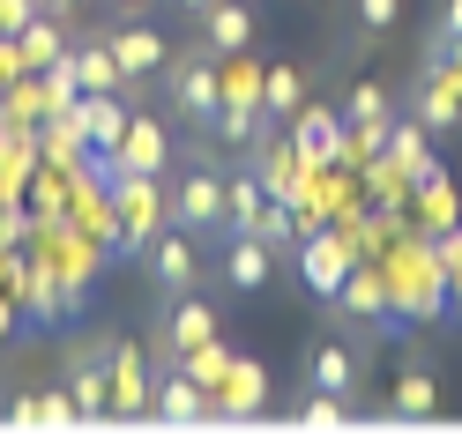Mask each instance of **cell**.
Masks as SVG:
<instances>
[{
	"label": "cell",
	"instance_id": "obj_4",
	"mask_svg": "<svg viewBox=\"0 0 462 446\" xmlns=\"http://www.w3.org/2000/svg\"><path fill=\"white\" fill-rule=\"evenodd\" d=\"M164 75H171V105H180L194 127H209L217 105H224V59L209 45H194V52H171Z\"/></svg>",
	"mask_w": 462,
	"mask_h": 446
},
{
	"label": "cell",
	"instance_id": "obj_28",
	"mask_svg": "<svg viewBox=\"0 0 462 446\" xmlns=\"http://www.w3.org/2000/svg\"><path fill=\"white\" fill-rule=\"evenodd\" d=\"M365 178H358V187L373 194V201H395V208H411V171H402L395 157H388V149H381V157H373V164H358Z\"/></svg>",
	"mask_w": 462,
	"mask_h": 446
},
{
	"label": "cell",
	"instance_id": "obj_24",
	"mask_svg": "<svg viewBox=\"0 0 462 446\" xmlns=\"http://www.w3.org/2000/svg\"><path fill=\"white\" fill-rule=\"evenodd\" d=\"M388 409L395 416H432V409H440V379H432L425 365H402L395 387H388Z\"/></svg>",
	"mask_w": 462,
	"mask_h": 446
},
{
	"label": "cell",
	"instance_id": "obj_40",
	"mask_svg": "<svg viewBox=\"0 0 462 446\" xmlns=\"http://www.w3.org/2000/svg\"><path fill=\"white\" fill-rule=\"evenodd\" d=\"M171 8H187V15H201V8H209V0H171Z\"/></svg>",
	"mask_w": 462,
	"mask_h": 446
},
{
	"label": "cell",
	"instance_id": "obj_26",
	"mask_svg": "<svg viewBox=\"0 0 462 446\" xmlns=\"http://www.w3.org/2000/svg\"><path fill=\"white\" fill-rule=\"evenodd\" d=\"M15 45H23V68H31V75H45V68H52V59H60V52L75 45V30H68V23H52V15H38V23H31V30H23V38H15Z\"/></svg>",
	"mask_w": 462,
	"mask_h": 446
},
{
	"label": "cell",
	"instance_id": "obj_33",
	"mask_svg": "<svg viewBox=\"0 0 462 446\" xmlns=\"http://www.w3.org/2000/svg\"><path fill=\"white\" fill-rule=\"evenodd\" d=\"M395 23H402V0H358V30L365 38H388Z\"/></svg>",
	"mask_w": 462,
	"mask_h": 446
},
{
	"label": "cell",
	"instance_id": "obj_12",
	"mask_svg": "<svg viewBox=\"0 0 462 446\" xmlns=\"http://www.w3.org/2000/svg\"><path fill=\"white\" fill-rule=\"evenodd\" d=\"M328 305L343 313V320H365V327H388L395 320V305H388V283H381V260H351V276H343V290L328 297Z\"/></svg>",
	"mask_w": 462,
	"mask_h": 446
},
{
	"label": "cell",
	"instance_id": "obj_19",
	"mask_svg": "<svg viewBox=\"0 0 462 446\" xmlns=\"http://www.w3.org/2000/svg\"><path fill=\"white\" fill-rule=\"evenodd\" d=\"M224 276H231V290H262V283L276 276V246H269V238H254V231H231Z\"/></svg>",
	"mask_w": 462,
	"mask_h": 446
},
{
	"label": "cell",
	"instance_id": "obj_17",
	"mask_svg": "<svg viewBox=\"0 0 462 446\" xmlns=\"http://www.w3.org/2000/svg\"><path fill=\"white\" fill-rule=\"evenodd\" d=\"M411 112L425 119L432 134H455V127H462V97H455V89H448V75L432 68V59H425V75L411 82Z\"/></svg>",
	"mask_w": 462,
	"mask_h": 446
},
{
	"label": "cell",
	"instance_id": "obj_1",
	"mask_svg": "<svg viewBox=\"0 0 462 446\" xmlns=\"http://www.w3.org/2000/svg\"><path fill=\"white\" fill-rule=\"evenodd\" d=\"M381 283L395 320H440L448 313V268H440V238H425L418 223L381 253Z\"/></svg>",
	"mask_w": 462,
	"mask_h": 446
},
{
	"label": "cell",
	"instance_id": "obj_34",
	"mask_svg": "<svg viewBox=\"0 0 462 446\" xmlns=\"http://www.w3.org/2000/svg\"><path fill=\"white\" fill-rule=\"evenodd\" d=\"M45 8H38V0H0V38H23V30H31Z\"/></svg>",
	"mask_w": 462,
	"mask_h": 446
},
{
	"label": "cell",
	"instance_id": "obj_15",
	"mask_svg": "<svg viewBox=\"0 0 462 446\" xmlns=\"http://www.w3.org/2000/svg\"><path fill=\"white\" fill-rule=\"evenodd\" d=\"M254 30H262V15H254L246 0H209V8H201V45H209L217 59L224 52H246Z\"/></svg>",
	"mask_w": 462,
	"mask_h": 446
},
{
	"label": "cell",
	"instance_id": "obj_21",
	"mask_svg": "<svg viewBox=\"0 0 462 446\" xmlns=\"http://www.w3.org/2000/svg\"><path fill=\"white\" fill-rule=\"evenodd\" d=\"M306 379L321 387V395H351L358 402V357H351V342H313Z\"/></svg>",
	"mask_w": 462,
	"mask_h": 446
},
{
	"label": "cell",
	"instance_id": "obj_32",
	"mask_svg": "<svg viewBox=\"0 0 462 446\" xmlns=\"http://www.w3.org/2000/svg\"><path fill=\"white\" fill-rule=\"evenodd\" d=\"M351 395H321V387H313V402L299 409V424H321V432H336V424H351Z\"/></svg>",
	"mask_w": 462,
	"mask_h": 446
},
{
	"label": "cell",
	"instance_id": "obj_14",
	"mask_svg": "<svg viewBox=\"0 0 462 446\" xmlns=\"http://www.w3.org/2000/svg\"><path fill=\"white\" fill-rule=\"evenodd\" d=\"M209 409H217V416H262V409H269V372H262V357H231V372H224V387L209 395Z\"/></svg>",
	"mask_w": 462,
	"mask_h": 446
},
{
	"label": "cell",
	"instance_id": "obj_38",
	"mask_svg": "<svg viewBox=\"0 0 462 446\" xmlns=\"http://www.w3.org/2000/svg\"><path fill=\"white\" fill-rule=\"evenodd\" d=\"M432 38H448V45L462 38V0H448V8H440V30H432Z\"/></svg>",
	"mask_w": 462,
	"mask_h": 446
},
{
	"label": "cell",
	"instance_id": "obj_18",
	"mask_svg": "<svg viewBox=\"0 0 462 446\" xmlns=\"http://www.w3.org/2000/svg\"><path fill=\"white\" fill-rule=\"evenodd\" d=\"M75 75H82V89H112V97H134V89H142V82L120 75V59H112V45L97 38V30L75 38Z\"/></svg>",
	"mask_w": 462,
	"mask_h": 446
},
{
	"label": "cell",
	"instance_id": "obj_30",
	"mask_svg": "<svg viewBox=\"0 0 462 446\" xmlns=\"http://www.w3.org/2000/svg\"><path fill=\"white\" fill-rule=\"evenodd\" d=\"M343 119H351V127H388L395 105H388V89H381V82H351V97H343Z\"/></svg>",
	"mask_w": 462,
	"mask_h": 446
},
{
	"label": "cell",
	"instance_id": "obj_6",
	"mask_svg": "<svg viewBox=\"0 0 462 446\" xmlns=\"http://www.w3.org/2000/svg\"><path fill=\"white\" fill-rule=\"evenodd\" d=\"M105 372H112V424L157 416V365H150V350H142V342H112Z\"/></svg>",
	"mask_w": 462,
	"mask_h": 446
},
{
	"label": "cell",
	"instance_id": "obj_10",
	"mask_svg": "<svg viewBox=\"0 0 462 446\" xmlns=\"http://www.w3.org/2000/svg\"><path fill=\"white\" fill-rule=\"evenodd\" d=\"M150 276L180 297V290H201V246H194V231H180V223H164L157 238H150Z\"/></svg>",
	"mask_w": 462,
	"mask_h": 446
},
{
	"label": "cell",
	"instance_id": "obj_5",
	"mask_svg": "<svg viewBox=\"0 0 462 446\" xmlns=\"http://www.w3.org/2000/svg\"><path fill=\"white\" fill-rule=\"evenodd\" d=\"M291 260H299V283H306L313 297H336L343 276H351V260H358L351 223H321V231H306L299 246H291Z\"/></svg>",
	"mask_w": 462,
	"mask_h": 446
},
{
	"label": "cell",
	"instance_id": "obj_8",
	"mask_svg": "<svg viewBox=\"0 0 462 446\" xmlns=\"http://www.w3.org/2000/svg\"><path fill=\"white\" fill-rule=\"evenodd\" d=\"M164 164H171L164 119H157V112H127V134L112 141V171H157V178H164Z\"/></svg>",
	"mask_w": 462,
	"mask_h": 446
},
{
	"label": "cell",
	"instance_id": "obj_31",
	"mask_svg": "<svg viewBox=\"0 0 462 446\" xmlns=\"http://www.w3.org/2000/svg\"><path fill=\"white\" fill-rule=\"evenodd\" d=\"M38 89H45V112H68L75 97H82V75H75V45L60 52V59H52V68L38 75Z\"/></svg>",
	"mask_w": 462,
	"mask_h": 446
},
{
	"label": "cell",
	"instance_id": "obj_11",
	"mask_svg": "<svg viewBox=\"0 0 462 446\" xmlns=\"http://www.w3.org/2000/svg\"><path fill=\"white\" fill-rule=\"evenodd\" d=\"M411 223H418L425 238H440V231H455V223H462V201H455V178H448L440 164H425V171L411 178Z\"/></svg>",
	"mask_w": 462,
	"mask_h": 446
},
{
	"label": "cell",
	"instance_id": "obj_35",
	"mask_svg": "<svg viewBox=\"0 0 462 446\" xmlns=\"http://www.w3.org/2000/svg\"><path fill=\"white\" fill-rule=\"evenodd\" d=\"M425 59H432V68L448 75V89L462 97V38H455V45H448V38H432V52H425Z\"/></svg>",
	"mask_w": 462,
	"mask_h": 446
},
{
	"label": "cell",
	"instance_id": "obj_16",
	"mask_svg": "<svg viewBox=\"0 0 462 446\" xmlns=\"http://www.w3.org/2000/svg\"><path fill=\"white\" fill-rule=\"evenodd\" d=\"M157 416H164V424H201V416H217L209 409V387H194L180 365H157Z\"/></svg>",
	"mask_w": 462,
	"mask_h": 446
},
{
	"label": "cell",
	"instance_id": "obj_7",
	"mask_svg": "<svg viewBox=\"0 0 462 446\" xmlns=\"http://www.w3.org/2000/svg\"><path fill=\"white\" fill-rule=\"evenodd\" d=\"M97 38L112 45V59H120V75H127V82H157V75H164V59H171V45H164V38H157V30L142 23V15L105 23Z\"/></svg>",
	"mask_w": 462,
	"mask_h": 446
},
{
	"label": "cell",
	"instance_id": "obj_23",
	"mask_svg": "<svg viewBox=\"0 0 462 446\" xmlns=\"http://www.w3.org/2000/svg\"><path fill=\"white\" fill-rule=\"evenodd\" d=\"M425 141H432V127H425L418 112H395V119H388V157H395L402 171H411V178L432 164V149H425Z\"/></svg>",
	"mask_w": 462,
	"mask_h": 446
},
{
	"label": "cell",
	"instance_id": "obj_22",
	"mask_svg": "<svg viewBox=\"0 0 462 446\" xmlns=\"http://www.w3.org/2000/svg\"><path fill=\"white\" fill-rule=\"evenodd\" d=\"M82 149H90V127H82V112H45V127H38V157L45 164H75Z\"/></svg>",
	"mask_w": 462,
	"mask_h": 446
},
{
	"label": "cell",
	"instance_id": "obj_27",
	"mask_svg": "<svg viewBox=\"0 0 462 446\" xmlns=\"http://www.w3.org/2000/svg\"><path fill=\"white\" fill-rule=\"evenodd\" d=\"M224 201H231V223H224V231H254V223H262V208H269L262 171H231V178H224Z\"/></svg>",
	"mask_w": 462,
	"mask_h": 446
},
{
	"label": "cell",
	"instance_id": "obj_39",
	"mask_svg": "<svg viewBox=\"0 0 462 446\" xmlns=\"http://www.w3.org/2000/svg\"><path fill=\"white\" fill-rule=\"evenodd\" d=\"M8 320H15V297L0 290V342H8Z\"/></svg>",
	"mask_w": 462,
	"mask_h": 446
},
{
	"label": "cell",
	"instance_id": "obj_20",
	"mask_svg": "<svg viewBox=\"0 0 462 446\" xmlns=\"http://www.w3.org/2000/svg\"><path fill=\"white\" fill-rule=\"evenodd\" d=\"M291 141L306 149L313 164H336V141H343V112H328V105H299V112H291Z\"/></svg>",
	"mask_w": 462,
	"mask_h": 446
},
{
	"label": "cell",
	"instance_id": "obj_29",
	"mask_svg": "<svg viewBox=\"0 0 462 446\" xmlns=\"http://www.w3.org/2000/svg\"><path fill=\"white\" fill-rule=\"evenodd\" d=\"M180 372H187L194 387H209V395H217L224 372H231V342H217V335H209V342H194V350L180 357Z\"/></svg>",
	"mask_w": 462,
	"mask_h": 446
},
{
	"label": "cell",
	"instance_id": "obj_25",
	"mask_svg": "<svg viewBox=\"0 0 462 446\" xmlns=\"http://www.w3.org/2000/svg\"><path fill=\"white\" fill-rule=\"evenodd\" d=\"M299 105H306V68H291V59L262 68V112H269V119H291Z\"/></svg>",
	"mask_w": 462,
	"mask_h": 446
},
{
	"label": "cell",
	"instance_id": "obj_36",
	"mask_svg": "<svg viewBox=\"0 0 462 446\" xmlns=\"http://www.w3.org/2000/svg\"><path fill=\"white\" fill-rule=\"evenodd\" d=\"M15 75H31V68H23V45H15V38H0V89H8Z\"/></svg>",
	"mask_w": 462,
	"mask_h": 446
},
{
	"label": "cell",
	"instance_id": "obj_3",
	"mask_svg": "<svg viewBox=\"0 0 462 446\" xmlns=\"http://www.w3.org/2000/svg\"><path fill=\"white\" fill-rule=\"evenodd\" d=\"M171 223L194 231V238H209V231L231 223V201H224V171H217V157H194L180 178H171Z\"/></svg>",
	"mask_w": 462,
	"mask_h": 446
},
{
	"label": "cell",
	"instance_id": "obj_9",
	"mask_svg": "<svg viewBox=\"0 0 462 446\" xmlns=\"http://www.w3.org/2000/svg\"><path fill=\"white\" fill-rule=\"evenodd\" d=\"M254 171H262V187H269V201H299L306 194V178H313V157L291 141V134H262V149H254Z\"/></svg>",
	"mask_w": 462,
	"mask_h": 446
},
{
	"label": "cell",
	"instance_id": "obj_2",
	"mask_svg": "<svg viewBox=\"0 0 462 446\" xmlns=\"http://www.w3.org/2000/svg\"><path fill=\"white\" fill-rule=\"evenodd\" d=\"M112 216H120V253H150V238L171 223V194L157 171H112Z\"/></svg>",
	"mask_w": 462,
	"mask_h": 446
},
{
	"label": "cell",
	"instance_id": "obj_41",
	"mask_svg": "<svg viewBox=\"0 0 462 446\" xmlns=\"http://www.w3.org/2000/svg\"><path fill=\"white\" fill-rule=\"evenodd\" d=\"M142 8H150V0H120V15H142Z\"/></svg>",
	"mask_w": 462,
	"mask_h": 446
},
{
	"label": "cell",
	"instance_id": "obj_37",
	"mask_svg": "<svg viewBox=\"0 0 462 446\" xmlns=\"http://www.w3.org/2000/svg\"><path fill=\"white\" fill-rule=\"evenodd\" d=\"M8 416H15V424H45V395H15Z\"/></svg>",
	"mask_w": 462,
	"mask_h": 446
},
{
	"label": "cell",
	"instance_id": "obj_13",
	"mask_svg": "<svg viewBox=\"0 0 462 446\" xmlns=\"http://www.w3.org/2000/svg\"><path fill=\"white\" fill-rule=\"evenodd\" d=\"M209 335H217V305H209V297H194V290H180V305H171V320H164L157 365H180V357H187L194 342H209Z\"/></svg>",
	"mask_w": 462,
	"mask_h": 446
}]
</instances>
